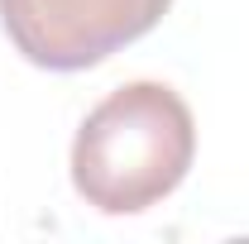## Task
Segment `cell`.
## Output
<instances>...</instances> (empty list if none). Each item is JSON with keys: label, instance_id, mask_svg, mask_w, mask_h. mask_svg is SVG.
Listing matches in <instances>:
<instances>
[{"label": "cell", "instance_id": "cell-2", "mask_svg": "<svg viewBox=\"0 0 249 244\" xmlns=\"http://www.w3.org/2000/svg\"><path fill=\"white\" fill-rule=\"evenodd\" d=\"M168 10L173 0H0V24L34 67L82 72L144 38Z\"/></svg>", "mask_w": 249, "mask_h": 244}, {"label": "cell", "instance_id": "cell-1", "mask_svg": "<svg viewBox=\"0 0 249 244\" xmlns=\"http://www.w3.org/2000/svg\"><path fill=\"white\" fill-rule=\"evenodd\" d=\"M196 158V120L163 82H124L72 139V187L101 215H139L178 192Z\"/></svg>", "mask_w": 249, "mask_h": 244}]
</instances>
